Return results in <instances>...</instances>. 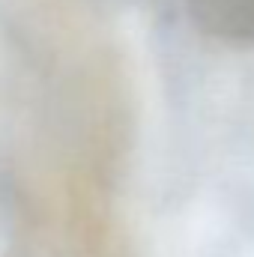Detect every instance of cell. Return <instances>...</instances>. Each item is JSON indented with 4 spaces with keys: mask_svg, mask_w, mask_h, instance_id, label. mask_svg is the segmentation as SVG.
Wrapping results in <instances>:
<instances>
[{
    "mask_svg": "<svg viewBox=\"0 0 254 257\" xmlns=\"http://www.w3.org/2000/svg\"><path fill=\"white\" fill-rule=\"evenodd\" d=\"M191 21L224 45H254V0H186Z\"/></svg>",
    "mask_w": 254,
    "mask_h": 257,
    "instance_id": "1",
    "label": "cell"
}]
</instances>
